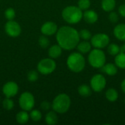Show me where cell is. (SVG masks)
Listing matches in <instances>:
<instances>
[{
  "label": "cell",
  "instance_id": "obj_1",
  "mask_svg": "<svg viewBox=\"0 0 125 125\" xmlns=\"http://www.w3.org/2000/svg\"><path fill=\"white\" fill-rule=\"evenodd\" d=\"M56 41L62 49L73 50L80 42L79 32L71 26H62L56 31Z\"/></svg>",
  "mask_w": 125,
  "mask_h": 125
},
{
  "label": "cell",
  "instance_id": "obj_2",
  "mask_svg": "<svg viewBox=\"0 0 125 125\" xmlns=\"http://www.w3.org/2000/svg\"><path fill=\"white\" fill-rule=\"evenodd\" d=\"M62 16L67 23L75 24L83 18V12L78 6H67L62 10Z\"/></svg>",
  "mask_w": 125,
  "mask_h": 125
},
{
  "label": "cell",
  "instance_id": "obj_3",
  "mask_svg": "<svg viewBox=\"0 0 125 125\" xmlns=\"http://www.w3.org/2000/svg\"><path fill=\"white\" fill-rule=\"evenodd\" d=\"M67 65L72 72L76 73H81L85 68V58L79 52L72 53L67 59Z\"/></svg>",
  "mask_w": 125,
  "mask_h": 125
},
{
  "label": "cell",
  "instance_id": "obj_4",
  "mask_svg": "<svg viewBox=\"0 0 125 125\" xmlns=\"http://www.w3.org/2000/svg\"><path fill=\"white\" fill-rule=\"evenodd\" d=\"M71 105L70 97L64 93L58 94L52 103L53 110L58 114H64L68 111Z\"/></svg>",
  "mask_w": 125,
  "mask_h": 125
},
{
  "label": "cell",
  "instance_id": "obj_5",
  "mask_svg": "<svg viewBox=\"0 0 125 125\" xmlns=\"http://www.w3.org/2000/svg\"><path fill=\"white\" fill-rule=\"evenodd\" d=\"M89 64L95 69H100L106 62V56L102 49L94 48L90 51L88 56Z\"/></svg>",
  "mask_w": 125,
  "mask_h": 125
},
{
  "label": "cell",
  "instance_id": "obj_6",
  "mask_svg": "<svg viewBox=\"0 0 125 125\" xmlns=\"http://www.w3.org/2000/svg\"><path fill=\"white\" fill-rule=\"evenodd\" d=\"M56 67V64L53 59H43L37 64V71L42 75H49L52 73Z\"/></svg>",
  "mask_w": 125,
  "mask_h": 125
},
{
  "label": "cell",
  "instance_id": "obj_7",
  "mask_svg": "<svg viewBox=\"0 0 125 125\" xmlns=\"http://www.w3.org/2000/svg\"><path fill=\"white\" fill-rule=\"evenodd\" d=\"M91 44L94 48L103 49L106 48L110 43L108 35L104 33H98L91 37Z\"/></svg>",
  "mask_w": 125,
  "mask_h": 125
},
{
  "label": "cell",
  "instance_id": "obj_8",
  "mask_svg": "<svg viewBox=\"0 0 125 125\" xmlns=\"http://www.w3.org/2000/svg\"><path fill=\"white\" fill-rule=\"evenodd\" d=\"M34 97L30 92H23L19 97V105L23 111H31L34 106Z\"/></svg>",
  "mask_w": 125,
  "mask_h": 125
},
{
  "label": "cell",
  "instance_id": "obj_9",
  "mask_svg": "<svg viewBox=\"0 0 125 125\" xmlns=\"http://www.w3.org/2000/svg\"><path fill=\"white\" fill-rule=\"evenodd\" d=\"M106 83V79L102 74H95L90 80V86L95 92H101L105 88Z\"/></svg>",
  "mask_w": 125,
  "mask_h": 125
},
{
  "label": "cell",
  "instance_id": "obj_10",
  "mask_svg": "<svg viewBox=\"0 0 125 125\" xmlns=\"http://www.w3.org/2000/svg\"><path fill=\"white\" fill-rule=\"evenodd\" d=\"M4 30L7 35L12 37H16L20 35L21 32V28L18 23L11 20L8 21L4 26Z\"/></svg>",
  "mask_w": 125,
  "mask_h": 125
},
{
  "label": "cell",
  "instance_id": "obj_11",
  "mask_svg": "<svg viewBox=\"0 0 125 125\" xmlns=\"http://www.w3.org/2000/svg\"><path fill=\"white\" fill-rule=\"evenodd\" d=\"M2 92L6 97H13L18 92V86L15 82L9 81L4 85L2 88Z\"/></svg>",
  "mask_w": 125,
  "mask_h": 125
},
{
  "label": "cell",
  "instance_id": "obj_12",
  "mask_svg": "<svg viewBox=\"0 0 125 125\" xmlns=\"http://www.w3.org/2000/svg\"><path fill=\"white\" fill-rule=\"evenodd\" d=\"M58 26L56 23L52 21H48L45 23L41 27V32L46 36H51L56 33Z\"/></svg>",
  "mask_w": 125,
  "mask_h": 125
},
{
  "label": "cell",
  "instance_id": "obj_13",
  "mask_svg": "<svg viewBox=\"0 0 125 125\" xmlns=\"http://www.w3.org/2000/svg\"><path fill=\"white\" fill-rule=\"evenodd\" d=\"M83 18L84 21L89 23V24H93L95 23L97 20H98V14L92 10H86L83 12Z\"/></svg>",
  "mask_w": 125,
  "mask_h": 125
},
{
  "label": "cell",
  "instance_id": "obj_14",
  "mask_svg": "<svg viewBox=\"0 0 125 125\" xmlns=\"http://www.w3.org/2000/svg\"><path fill=\"white\" fill-rule=\"evenodd\" d=\"M114 34L117 40L125 42V23L116 25L114 29Z\"/></svg>",
  "mask_w": 125,
  "mask_h": 125
},
{
  "label": "cell",
  "instance_id": "obj_15",
  "mask_svg": "<svg viewBox=\"0 0 125 125\" xmlns=\"http://www.w3.org/2000/svg\"><path fill=\"white\" fill-rule=\"evenodd\" d=\"M101 71L106 75L109 76H114L116 75L118 73V67L115 64L113 63H108V64H105L101 68Z\"/></svg>",
  "mask_w": 125,
  "mask_h": 125
},
{
  "label": "cell",
  "instance_id": "obj_16",
  "mask_svg": "<svg viewBox=\"0 0 125 125\" xmlns=\"http://www.w3.org/2000/svg\"><path fill=\"white\" fill-rule=\"evenodd\" d=\"M79 53L82 54H85L89 53L92 50V44L91 42H88V40H83V42H79L76 46Z\"/></svg>",
  "mask_w": 125,
  "mask_h": 125
},
{
  "label": "cell",
  "instance_id": "obj_17",
  "mask_svg": "<svg viewBox=\"0 0 125 125\" xmlns=\"http://www.w3.org/2000/svg\"><path fill=\"white\" fill-rule=\"evenodd\" d=\"M62 53V48L59 45H54L51 46L48 50V55L51 59L59 58Z\"/></svg>",
  "mask_w": 125,
  "mask_h": 125
},
{
  "label": "cell",
  "instance_id": "obj_18",
  "mask_svg": "<svg viewBox=\"0 0 125 125\" xmlns=\"http://www.w3.org/2000/svg\"><path fill=\"white\" fill-rule=\"evenodd\" d=\"M78 92L83 97H89L92 94V89L87 84H81L78 88Z\"/></svg>",
  "mask_w": 125,
  "mask_h": 125
},
{
  "label": "cell",
  "instance_id": "obj_19",
  "mask_svg": "<svg viewBox=\"0 0 125 125\" xmlns=\"http://www.w3.org/2000/svg\"><path fill=\"white\" fill-rule=\"evenodd\" d=\"M116 0H102L101 7L105 12H111L116 7Z\"/></svg>",
  "mask_w": 125,
  "mask_h": 125
},
{
  "label": "cell",
  "instance_id": "obj_20",
  "mask_svg": "<svg viewBox=\"0 0 125 125\" xmlns=\"http://www.w3.org/2000/svg\"><path fill=\"white\" fill-rule=\"evenodd\" d=\"M105 98L111 103L116 102L119 98V93L114 88H110L105 92Z\"/></svg>",
  "mask_w": 125,
  "mask_h": 125
},
{
  "label": "cell",
  "instance_id": "obj_21",
  "mask_svg": "<svg viewBox=\"0 0 125 125\" xmlns=\"http://www.w3.org/2000/svg\"><path fill=\"white\" fill-rule=\"evenodd\" d=\"M45 122L49 125H54L57 124L58 122V116L56 114V112L53 111H50L45 115Z\"/></svg>",
  "mask_w": 125,
  "mask_h": 125
},
{
  "label": "cell",
  "instance_id": "obj_22",
  "mask_svg": "<svg viewBox=\"0 0 125 125\" xmlns=\"http://www.w3.org/2000/svg\"><path fill=\"white\" fill-rule=\"evenodd\" d=\"M115 64L118 68L125 70V53L120 52L115 56Z\"/></svg>",
  "mask_w": 125,
  "mask_h": 125
},
{
  "label": "cell",
  "instance_id": "obj_23",
  "mask_svg": "<svg viewBox=\"0 0 125 125\" xmlns=\"http://www.w3.org/2000/svg\"><path fill=\"white\" fill-rule=\"evenodd\" d=\"M15 118H16V121L18 123H19L21 125H24L29 121V115L26 111L23 110L22 111H20L19 113L17 114Z\"/></svg>",
  "mask_w": 125,
  "mask_h": 125
},
{
  "label": "cell",
  "instance_id": "obj_24",
  "mask_svg": "<svg viewBox=\"0 0 125 125\" xmlns=\"http://www.w3.org/2000/svg\"><path fill=\"white\" fill-rule=\"evenodd\" d=\"M107 51L111 56H116L120 53V47L116 43H109L107 46Z\"/></svg>",
  "mask_w": 125,
  "mask_h": 125
},
{
  "label": "cell",
  "instance_id": "obj_25",
  "mask_svg": "<svg viewBox=\"0 0 125 125\" xmlns=\"http://www.w3.org/2000/svg\"><path fill=\"white\" fill-rule=\"evenodd\" d=\"M29 116L33 122H39L42 118V114L39 110H32L29 114Z\"/></svg>",
  "mask_w": 125,
  "mask_h": 125
},
{
  "label": "cell",
  "instance_id": "obj_26",
  "mask_svg": "<svg viewBox=\"0 0 125 125\" xmlns=\"http://www.w3.org/2000/svg\"><path fill=\"white\" fill-rule=\"evenodd\" d=\"M91 6V1L90 0H79L78 1V7L83 11L89 9Z\"/></svg>",
  "mask_w": 125,
  "mask_h": 125
},
{
  "label": "cell",
  "instance_id": "obj_27",
  "mask_svg": "<svg viewBox=\"0 0 125 125\" xmlns=\"http://www.w3.org/2000/svg\"><path fill=\"white\" fill-rule=\"evenodd\" d=\"M79 36H80V38L83 39V40H89L92 37L91 31L88 29H81L79 31Z\"/></svg>",
  "mask_w": 125,
  "mask_h": 125
},
{
  "label": "cell",
  "instance_id": "obj_28",
  "mask_svg": "<svg viewBox=\"0 0 125 125\" xmlns=\"http://www.w3.org/2000/svg\"><path fill=\"white\" fill-rule=\"evenodd\" d=\"M38 42H39V45L41 48H46L49 46L50 45V40L49 39L45 36L42 35V36H40V38H39V40H38Z\"/></svg>",
  "mask_w": 125,
  "mask_h": 125
},
{
  "label": "cell",
  "instance_id": "obj_29",
  "mask_svg": "<svg viewBox=\"0 0 125 125\" xmlns=\"http://www.w3.org/2000/svg\"><path fill=\"white\" fill-rule=\"evenodd\" d=\"M2 105H3V108L4 109H6L7 111H10V110H12L14 108V102L10 98L7 97L2 102Z\"/></svg>",
  "mask_w": 125,
  "mask_h": 125
},
{
  "label": "cell",
  "instance_id": "obj_30",
  "mask_svg": "<svg viewBox=\"0 0 125 125\" xmlns=\"http://www.w3.org/2000/svg\"><path fill=\"white\" fill-rule=\"evenodd\" d=\"M4 16L8 21L13 20L15 17V11L12 7L7 8L4 12Z\"/></svg>",
  "mask_w": 125,
  "mask_h": 125
},
{
  "label": "cell",
  "instance_id": "obj_31",
  "mask_svg": "<svg viewBox=\"0 0 125 125\" xmlns=\"http://www.w3.org/2000/svg\"><path fill=\"white\" fill-rule=\"evenodd\" d=\"M38 78H39L38 73L35 70H31L27 74V79H28V81H29L31 82L36 81L38 79Z\"/></svg>",
  "mask_w": 125,
  "mask_h": 125
},
{
  "label": "cell",
  "instance_id": "obj_32",
  "mask_svg": "<svg viewBox=\"0 0 125 125\" xmlns=\"http://www.w3.org/2000/svg\"><path fill=\"white\" fill-rule=\"evenodd\" d=\"M108 19L113 23H115L118 22V21H119V15H118V13L114 12V11H111L109 15H108Z\"/></svg>",
  "mask_w": 125,
  "mask_h": 125
},
{
  "label": "cell",
  "instance_id": "obj_33",
  "mask_svg": "<svg viewBox=\"0 0 125 125\" xmlns=\"http://www.w3.org/2000/svg\"><path fill=\"white\" fill-rule=\"evenodd\" d=\"M40 107L42 110L44 111H48L51 108V103L48 101H43L41 104H40Z\"/></svg>",
  "mask_w": 125,
  "mask_h": 125
},
{
  "label": "cell",
  "instance_id": "obj_34",
  "mask_svg": "<svg viewBox=\"0 0 125 125\" xmlns=\"http://www.w3.org/2000/svg\"><path fill=\"white\" fill-rule=\"evenodd\" d=\"M118 12H119V14L125 18V4H121L119 8H118Z\"/></svg>",
  "mask_w": 125,
  "mask_h": 125
},
{
  "label": "cell",
  "instance_id": "obj_35",
  "mask_svg": "<svg viewBox=\"0 0 125 125\" xmlns=\"http://www.w3.org/2000/svg\"><path fill=\"white\" fill-rule=\"evenodd\" d=\"M121 89H122V92L125 94V78L122 81V83H121Z\"/></svg>",
  "mask_w": 125,
  "mask_h": 125
},
{
  "label": "cell",
  "instance_id": "obj_36",
  "mask_svg": "<svg viewBox=\"0 0 125 125\" xmlns=\"http://www.w3.org/2000/svg\"><path fill=\"white\" fill-rule=\"evenodd\" d=\"M120 52L125 53V42L120 47Z\"/></svg>",
  "mask_w": 125,
  "mask_h": 125
},
{
  "label": "cell",
  "instance_id": "obj_37",
  "mask_svg": "<svg viewBox=\"0 0 125 125\" xmlns=\"http://www.w3.org/2000/svg\"><path fill=\"white\" fill-rule=\"evenodd\" d=\"M124 103H125V99H124Z\"/></svg>",
  "mask_w": 125,
  "mask_h": 125
}]
</instances>
